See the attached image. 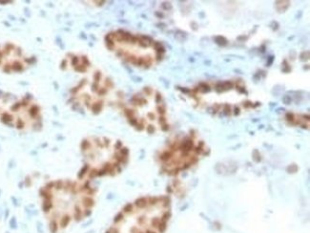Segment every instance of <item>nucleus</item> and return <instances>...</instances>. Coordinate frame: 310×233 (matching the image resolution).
<instances>
[{"mask_svg":"<svg viewBox=\"0 0 310 233\" xmlns=\"http://www.w3.org/2000/svg\"><path fill=\"white\" fill-rule=\"evenodd\" d=\"M43 207L50 218L59 223L84 216L94 204V193L86 183L55 181L42 190Z\"/></svg>","mask_w":310,"mask_h":233,"instance_id":"nucleus-1","label":"nucleus"},{"mask_svg":"<svg viewBox=\"0 0 310 233\" xmlns=\"http://www.w3.org/2000/svg\"><path fill=\"white\" fill-rule=\"evenodd\" d=\"M106 48L125 63L138 69H151L162 60L165 49L149 35L116 30L105 36Z\"/></svg>","mask_w":310,"mask_h":233,"instance_id":"nucleus-2","label":"nucleus"},{"mask_svg":"<svg viewBox=\"0 0 310 233\" xmlns=\"http://www.w3.org/2000/svg\"><path fill=\"white\" fill-rule=\"evenodd\" d=\"M114 91L113 81L102 71L92 69L71 88L67 102L73 111L98 115L111 102Z\"/></svg>","mask_w":310,"mask_h":233,"instance_id":"nucleus-3","label":"nucleus"},{"mask_svg":"<svg viewBox=\"0 0 310 233\" xmlns=\"http://www.w3.org/2000/svg\"><path fill=\"white\" fill-rule=\"evenodd\" d=\"M124 115L133 127L156 132L167 126V106L162 95L153 87L136 92L124 107Z\"/></svg>","mask_w":310,"mask_h":233,"instance_id":"nucleus-4","label":"nucleus"},{"mask_svg":"<svg viewBox=\"0 0 310 233\" xmlns=\"http://www.w3.org/2000/svg\"><path fill=\"white\" fill-rule=\"evenodd\" d=\"M0 123L21 131H36L43 124L42 107L32 96L0 90Z\"/></svg>","mask_w":310,"mask_h":233,"instance_id":"nucleus-5","label":"nucleus"},{"mask_svg":"<svg viewBox=\"0 0 310 233\" xmlns=\"http://www.w3.org/2000/svg\"><path fill=\"white\" fill-rule=\"evenodd\" d=\"M81 150L87 173L91 176L114 174L126 159V151L121 144L107 138H88Z\"/></svg>","mask_w":310,"mask_h":233,"instance_id":"nucleus-6","label":"nucleus"},{"mask_svg":"<svg viewBox=\"0 0 310 233\" xmlns=\"http://www.w3.org/2000/svg\"><path fill=\"white\" fill-rule=\"evenodd\" d=\"M35 63V58L13 41H0V72L22 74Z\"/></svg>","mask_w":310,"mask_h":233,"instance_id":"nucleus-7","label":"nucleus"},{"mask_svg":"<svg viewBox=\"0 0 310 233\" xmlns=\"http://www.w3.org/2000/svg\"><path fill=\"white\" fill-rule=\"evenodd\" d=\"M60 69L64 72L85 75L94 68L90 58L86 55L81 53L70 52L62 58Z\"/></svg>","mask_w":310,"mask_h":233,"instance_id":"nucleus-8","label":"nucleus"}]
</instances>
